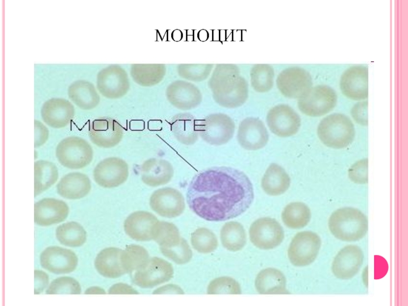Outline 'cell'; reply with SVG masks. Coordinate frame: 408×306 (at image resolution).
<instances>
[{"instance_id":"obj_20","label":"cell","mask_w":408,"mask_h":306,"mask_svg":"<svg viewBox=\"0 0 408 306\" xmlns=\"http://www.w3.org/2000/svg\"><path fill=\"white\" fill-rule=\"evenodd\" d=\"M69 211L65 201L54 198H44L34 204V221L43 226L59 223L66 218Z\"/></svg>"},{"instance_id":"obj_33","label":"cell","mask_w":408,"mask_h":306,"mask_svg":"<svg viewBox=\"0 0 408 306\" xmlns=\"http://www.w3.org/2000/svg\"><path fill=\"white\" fill-rule=\"evenodd\" d=\"M56 235L62 244L69 247H80L86 240L85 230L80 224L74 221L68 222L58 226Z\"/></svg>"},{"instance_id":"obj_44","label":"cell","mask_w":408,"mask_h":306,"mask_svg":"<svg viewBox=\"0 0 408 306\" xmlns=\"http://www.w3.org/2000/svg\"><path fill=\"white\" fill-rule=\"evenodd\" d=\"M34 294H39L43 291L48 284V275L43 271L35 270L34 271Z\"/></svg>"},{"instance_id":"obj_15","label":"cell","mask_w":408,"mask_h":306,"mask_svg":"<svg viewBox=\"0 0 408 306\" xmlns=\"http://www.w3.org/2000/svg\"><path fill=\"white\" fill-rule=\"evenodd\" d=\"M282 93L290 98L299 99L313 86L310 73L299 67H291L284 70L277 79Z\"/></svg>"},{"instance_id":"obj_24","label":"cell","mask_w":408,"mask_h":306,"mask_svg":"<svg viewBox=\"0 0 408 306\" xmlns=\"http://www.w3.org/2000/svg\"><path fill=\"white\" fill-rule=\"evenodd\" d=\"M91 188V181L85 174L72 172L64 175L57 185L58 193L68 199H78L86 196Z\"/></svg>"},{"instance_id":"obj_42","label":"cell","mask_w":408,"mask_h":306,"mask_svg":"<svg viewBox=\"0 0 408 306\" xmlns=\"http://www.w3.org/2000/svg\"><path fill=\"white\" fill-rule=\"evenodd\" d=\"M350 114L353 119L362 126H367L368 120V101H359L351 108Z\"/></svg>"},{"instance_id":"obj_38","label":"cell","mask_w":408,"mask_h":306,"mask_svg":"<svg viewBox=\"0 0 408 306\" xmlns=\"http://www.w3.org/2000/svg\"><path fill=\"white\" fill-rule=\"evenodd\" d=\"M207 293L209 294H240L241 287L239 284L234 278L220 277L212 280L209 284Z\"/></svg>"},{"instance_id":"obj_37","label":"cell","mask_w":408,"mask_h":306,"mask_svg":"<svg viewBox=\"0 0 408 306\" xmlns=\"http://www.w3.org/2000/svg\"><path fill=\"white\" fill-rule=\"evenodd\" d=\"M81 288L79 283L69 276L58 277L52 282L46 291L47 294H80Z\"/></svg>"},{"instance_id":"obj_23","label":"cell","mask_w":408,"mask_h":306,"mask_svg":"<svg viewBox=\"0 0 408 306\" xmlns=\"http://www.w3.org/2000/svg\"><path fill=\"white\" fill-rule=\"evenodd\" d=\"M142 182L150 187H158L168 183L172 178L174 170L168 161L158 158L145 160L140 167Z\"/></svg>"},{"instance_id":"obj_41","label":"cell","mask_w":408,"mask_h":306,"mask_svg":"<svg viewBox=\"0 0 408 306\" xmlns=\"http://www.w3.org/2000/svg\"><path fill=\"white\" fill-rule=\"evenodd\" d=\"M368 159L360 160L353 164L348 170L349 179L358 184H365L368 182Z\"/></svg>"},{"instance_id":"obj_1","label":"cell","mask_w":408,"mask_h":306,"mask_svg":"<svg viewBox=\"0 0 408 306\" xmlns=\"http://www.w3.org/2000/svg\"><path fill=\"white\" fill-rule=\"evenodd\" d=\"M186 199L190 209L200 217L225 221L249 208L254 199L253 188L243 172L230 167H213L192 178Z\"/></svg>"},{"instance_id":"obj_28","label":"cell","mask_w":408,"mask_h":306,"mask_svg":"<svg viewBox=\"0 0 408 306\" xmlns=\"http://www.w3.org/2000/svg\"><path fill=\"white\" fill-rule=\"evenodd\" d=\"M197 121L198 120L190 114H178L171 120L170 129L179 142L186 145H193L197 141L199 136Z\"/></svg>"},{"instance_id":"obj_12","label":"cell","mask_w":408,"mask_h":306,"mask_svg":"<svg viewBox=\"0 0 408 306\" xmlns=\"http://www.w3.org/2000/svg\"><path fill=\"white\" fill-rule=\"evenodd\" d=\"M251 243L262 249H271L278 246L284 239V230L274 218H261L254 221L249 231Z\"/></svg>"},{"instance_id":"obj_17","label":"cell","mask_w":408,"mask_h":306,"mask_svg":"<svg viewBox=\"0 0 408 306\" xmlns=\"http://www.w3.org/2000/svg\"><path fill=\"white\" fill-rule=\"evenodd\" d=\"M363 260V252L359 246H346L335 257L332 264V272L339 279H349L358 273Z\"/></svg>"},{"instance_id":"obj_19","label":"cell","mask_w":408,"mask_h":306,"mask_svg":"<svg viewBox=\"0 0 408 306\" xmlns=\"http://www.w3.org/2000/svg\"><path fill=\"white\" fill-rule=\"evenodd\" d=\"M269 140V134L262 120L254 117H247L240 123L237 140L240 146L248 150L263 148Z\"/></svg>"},{"instance_id":"obj_46","label":"cell","mask_w":408,"mask_h":306,"mask_svg":"<svg viewBox=\"0 0 408 306\" xmlns=\"http://www.w3.org/2000/svg\"><path fill=\"white\" fill-rule=\"evenodd\" d=\"M85 294H105V291L100 287H92L87 289Z\"/></svg>"},{"instance_id":"obj_43","label":"cell","mask_w":408,"mask_h":306,"mask_svg":"<svg viewBox=\"0 0 408 306\" xmlns=\"http://www.w3.org/2000/svg\"><path fill=\"white\" fill-rule=\"evenodd\" d=\"M34 147L38 148L45 143L49 137V131L46 126L38 120L34 121Z\"/></svg>"},{"instance_id":"obj_34","label":"cell","mask_w":408,"mask_h":306,"mask_svg":"<svg viewBox=\"0 0 408 306\" xmlns=\"http://www.w3.org/2000/svg\"><path fill=\"white\" fill-rule=\"evenodd\" d=\"M182 239L174 224L163 221H159L157 223L152 240L158 243L160 248L173 247L178 245Z\"/></svg>"},{"instance_id":"obj_45","label":"cell","mask_w":408,"mask_h":306,"mask_svg":"<svg viewBox=\"0 0 408 306\" xmlns=\"http://www.w3.org/2000/svg\"><path fill=\"white\" fill-rule=\"evenodd\" d=\"M109 294H136V291L126 284L121 283L116 284L112 286L109 290Z\"/></svg>"},{"instance_id":"obj_14","label":"cell","mask_w":408,"mask_h":306,"mask_svg":"<svg viewBox=\"0 0 408 306\" xmlns=\"http://www.w3.org/2000/svg\"><path fill=\"white\" fill-rule=\"evenodd\" d=\"M149 206L158 215L169 218L179 216L185 209L183 194L171 187L162 188L155 191L150 197Z\"/></svg>"},{"instance_id":"obj_21","label":"cell","mask_w":408,"mask_h":306,"mask_svg":"<svg viewBox=\"0 0 408 306\" xmlns=\"http://www.w3.org/2000/svg\"><path fill=\"white\" fill-rule=\"evenodd\" d=\"M159 220L152 213L138 211L131 214L125 220L124 230L128 236L139 241L153 239L155 226Z\"/></svg>"},{"instance_id":"obj_26","label":"cell","mask_w":408,"mask_h":306,"mask_svg":"<svg viewBox=\"0 0 408 306\" xmlns=\"http://www.w3.org/2000/svg\"><path fill=\"white\" fill-rule=\"evenodd\" d=\"M255 287L261 294H289L286 289V279L283 273L273 268L261 270L255 280Z\"/></svg>"},{"instance_id":"obj_16","label":"cell","mask_w":408,"mask_h":306,"mask_svg":"<svg viewBox=\"0 0 408 306\" xmlns=\"http://www.w3.org/2000/svg\"><path fill=\"white\" fill-rule=\"evenodd\" d=\"M122 126L115 119L104 118L94 119L89 125V136L98 147L110 148L116 146L123 137Z\"/></svg>"},{"instance_id":"obj_32","label":"cell","mask_w":408,"mask_h":306,"mask_svg":"<svg viewBox=\"0 0 408 306\" xmlns=\"http://www.w3.org/2000/svg\"><path fill=\"white\" fill-rule=\"evenodd\" d=\"M311 213L310 208L302 202H292L287 205L282 213L284 223L293 229L301 228L310 222Z\"/></svg>"},{"instance_id":"obj_40","label":"cell","mask_w":408,"mask_h":306,"mask_svg":"<svg viewBox=\"0 0 408 306\" xmlns=\"http://www.w3.org/2000/svg\"><path fill=\"white\" fill-rule=\"evenodd\" d=\"M160 249L164 256L177 264H186L192 257V250L187 241L183 238L181 243L173 247Z\"/></svg>"},{"instance_id":"obj_30","label":"cell","mask_w":408,"mask_h":306,"mask_svg":"<svg viewBox=\"0 0 408 306\" xmlns=\"http://www.w3.org/2000/svg\"><path fill=\"white\" fill-rule=\"evenodd\" d=\"M59 172L52 162L40 160L34 162V196L47 190L58 181Z\"/></svg>"},{"instance_id":"obj_18","label":"cell","mask_w":408,"mask_h":306,"mask_svg":"<svg viewBox=\"0 0 408 306\" xmlns=\"http://www.w3.org/2000/svg\"><path fill=\"white\" fill-rule=\"evenodd\" d=\"M41 266L56 274L68 273L73 271L78 265V259L75 253L70 249L59 246H49L41 253Z\"/></svg>"},{"instance_id":"obj_35","label":"cell","mask_w":408,"mask_h":306,"mask_svg":"<svg viewBox=\"0 0 408 306\" xmlns=\"http://www.w3.org/2000/svg\"><path fill=\"white\" fill-rule=\"evenodd\" d=\"M149 259L147 250L138 245H129L123 251L122 263L126 273H133L140 269Z\"/></svg>"},{"instance_id":"obj_8","label":"cell","mask_w":408,"mask_h":306,"mask_svg":"<svg viewBox=\"0 0 408 306\" xmlns=\"http://www.w3.org/2000/svg\"><path fill=\"white\" fill-rule=\"evenodd\" d=\"M233 70V69H232ZM221 71L219 75L220 88L214 91V98L220 106L234 108L242 105L248 96L247 89L243 80L237 75L235 71Z\"/></svg>"},{"instance_id":"obj_31","label":"cell","mask_w":408,"mask_h":306,"mask_svg":"<svg viewBox=\"0 0 408 306\" xmlns=\"http://www.w3.org/2000/svg\"><path fill=\"white\" fill-rule=\"evenodd\" d=\"M223 246L231 251L242 249L246 243V234L242 225L236 221L225 223L220 231Z\"/></svg>"},{"instance_id":"obj_5","label":"cell","mask_w":408,"mask_h":306,"mask_svg":"<svg viewBox=\"0 0 408 306\" xmlns=\"http://www.w3.org/2000/svg\"><path fill=\"white\" fill-rule=\"evenodd\" d=\"M337 101V94L332 87L319 84L312 86L304 96L298 99L297 105L304 115L318 117L331 112L336 106Z\"/></svg>"},{"instance_id":"obj_9","label":"cell","mask_w":408,"mask_h":306,"mask_svg":"<svg viewBox=\"0 0 408 306\" xmlns=\"http://www.w3.org/2000/svg\"><path fill=\"white\" fill-rule=\"evenodd\" d=\"M172 265L158 257L149 258L140 269L134 272L132 281L142 288H151L169 281L173 275Z\"/></svg>"},{"instance_id":"obj_4","label":"cell","mask_w":408,"mask_h":306,"mask_svg":"<svg viewBox=\"0 0 408 306\" xmlns=\"http://www.w3.org/2000/svg\"><path fill=\"white\" fill-rule=\"evenodd\" d=\"M56 156L63 166L71 169H80L91 162L93 151L86 140L72 136L65 138L58 144Z\"/></svg>"},{"instance_id":"obj_2","label":"cell","mask_w":408,"mask_h":306,"mask_svg":"<svg viewBox=\"0 0 408 306\" xmlns=\"http://www.w3.org/2000/svg\"><path fill=\"white\" fill-rule=\"evenodd\" d=\"M328 226L332 234L337 239L352 242L364 237L368 231V221L366 215L360 210L344 207L337 209L331 214Z\"/></svg>"},{"instance_id":"obj_39","label":"cell","mask_w":408,"mask_h":306,"mask_svg":"<svg viewBox=\"0 0 408 306\" xmlns=\"http://www.w3.org/2000/svg\"><path fill=\"white\" fill-rule=\"evenodd\" d=\"M273 76V71L268 66L255 67L251 73L253 88L260 92L268 91L272 86Z\"/></svg>"},{"instance_id":"obj_22","label":"cell","mask_w":408,"mask_h":306,"mask_svg":"<svg viewBox=\"0 0 408 306\" xmlns=\"http://www.w3.org/2000/svg\"><path fill=\"white\" fill-rule=\"evenodd\" d=\"M74 108L68 100L63 98H52L43 104L41 115L43 121L54 129L66 126L73 118Z\"/></svg>"},{"instance_id":"obj_3","label":"cell","mask_w":408,"mask_h":306,"mask_svg":"<svg viewBox=\"0 0 408 306\" xmlns=\"http://www.w3.org/2000/svg\"><path fill=\"white\" fill-rule=\"evenodd\" d=\"M317 133L320 141L334 149H342L354 140L355 131L351 119L345 114L333 113L324 117L318 124Z\"/></svg>"},{"instance_id":"obj_29","label":"cell","mask_w":408,"mask_h":306,"mask_svg":"<svg viewBox=\"0 0 408 306\" xmlns=\"http://www.w3.org/2000/svg\"><path fill=\"white\" fill-rule=\"evenodd\" d=\"M68 95L71 101L83 110H91L99 102V97L92 85L87 82L79 81L68 89Z\"/></svg>"},{"instance_id":"obj_7","label":"cell","mask_w":408,"mask_h":306,"mask_svg":"<svg viewBox=\"0 0 408 306\" xmlns=\"http://www.w3.org/2000/svg\"><path fill=\"white\" fill-rule=\"evenodd\" d=\"M321 245L320 237L312 231L298 233L292 239L288 250L290 262L297 267L312 263L317 258Z\"/></svg>"},{"instance_id":"obj_27","label":"cell","mask_w":408,"mask_h":306,"mask_svg":"<svg viewBox=\"0 0 408 306\" xmlns=\"http://www.w3.org/2000/svg\"><path fill=\"white\" fill-rule=\"evenodd\" d=\"M291 180L285 170L275 163L271 164L261 181L264 192L271 196L284 194L290 186Z\"/></svg>"},{"instance_id":"obj_13","label":"cell","mask_w":408,"mask_h":306,"mask_svg":"<svg viewBox=\"0 0 408 306\" xmlns=\"http://www.w3.org/2000/svg\"><path fill=\"white\" fill-rule=\"evenodd\" d=\"M266 121L270 131L280 137L295 135L301 125L299 115L285 104L277 105L268 112Z\"/></svg>"},{"instance_id":"obj_25","label":"cell","mask_w":408,"mask_h":306,"mask_svg":"<svg viewBox=\"0 0 408 306\" xmlns=\"http://www.w3.org/2000/svg\"><path fill=\"white\" fill-rule=\"evenodd\" d=\"M123 250L117 247H108L97 255L94 266L102 276L115 278L126 273L122 263Z\"/></svg>"},{"instance_id":"obj_6","label":"cell","mask_w":408,"mask_h":306,"mask_svg":"<svg viewBox=\"0 0 408 306\" xmlns=\"http://www.w3.org/2000/svg\"><path fill=\"white\" fill-rule=\"evenodd\" d=\"M197 129L199 136L206 142L213 145H221L233 137L235 124L226 114H211L198 120Z\"/></svg>"},{"instance_id":"obj_36","label":"cell","mask_w":408,"mask_h":306,"mask_svg":"<svg viewBox=\"0 0 408 306\" xmlns=\"http://www.w3.org/2000/svg\"><path fill=\"white\" fill-rule=\"evenodd\" d=\"M191 243L194 249L202 253L213 252L218 246L216 235L205 227L198 228L192 233Z\"/></svg>"},{"instance_id":"obj_10","label":"cell","mask_w":408,"mask_h":306,"mask_svg":"<svg viewBox=\"0 0 408 306\" xmlns=\"http://www.w3.org/2000/svg\"><path fill=\"white\" fill-rule=\"evenodd\" d=\"M339 88L346 98L355 101L366 100L368 97V68L363 64L352 65L342 73Z\"/></svg>"},{"instance_id":"obj_11","label":"cell","mask_w":408,"mask_h":306,"mask_svg":"<svg viewBox=\"0 0 408 306\" xmlns=\"http://www.w3.org/2000/svg\"><path fill=\"white\" fill-rule=\"evenodd\" d=\"M129 175V166L118 157H108L100 161L93 171L95 183L103 188L117 187L124 183Z\"/></svg>"}]
</instances>
